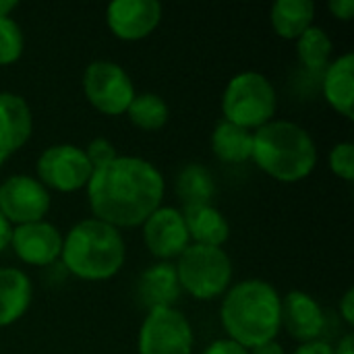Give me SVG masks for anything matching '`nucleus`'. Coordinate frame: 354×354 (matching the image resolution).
<instances>
[{
  "instance_id": "f3484780",
  "label": "nucleus",
  "mask_w": 354,
  "mask_h": 354,
  "mask_svg": "<svg viewBox=\"0 0 354 354\" xmlns=\"http://www.w3.org/2000/svg\"><path fill=\"white\" fill-rule=\"evenodd\" d=\"M183 218L191 245L222 247L230 239V224L226 216L212 203L183 205Z\"/></svg>"
},
{
  "instance_id": "f8f14e48",
  "label": "nucleus",
  "mask_w": 354,
  "mask_h": 354,
  "mask_svg": "<svg viewBox=\"0 0 354 354\" xmlns=\"http://www.w3.org/2000/svg\"><path fill=\"white\" fill-rule=\"evenodd\" d=\"M162 12L158 0H114L106 8V23L118 39L137 41L156 31Z\"/></svg>"
},
{
  "instance_id": "7c9ffc66",
  "label": "nucleus",
  "mask_w": 354,
  "mask_h": 354,
  "mask_svg": "<svg viewBox=\"0 0 354 354\" xmlns=\"http://www.w3.org/2000/svg\"><path fill=\"white\" fill-rule=\"evenodd\" d=\"M292 354H334V346L326 340H313V342H305L301 344Z\"/></svg>"
},
{
  "instance_id": "412c9836",
  "label": "nucleus",
  "mask_w": 354,
  "mask_h": 354,
  "mask_svg": "<svg viewBox=\"0 0 354 354\" xmlns=\"http://www.w3.org/2000/svg\"><path fill=\"white\" fill-rule=\"evenodd\" d=\"M315 19L313 0H278L272 4L270 21L282 39H299Z\"/></svg>"
},
{
  "instance_id": "4be33fe9",
  "label": "nucleus",
  "mask_w": 354,
  "mask_h": 354,
  "mask_svg": "<svg viewBox=\"0 0 354 354\" xmlns=\"http://www.w3.org/2000/svg\"><path fill=\"white\" fill-rule=\"evenodd\" d=\"M174 189H176V195L183 201V205L212 203V199L216 195V180L205 166L187 164L176 174Z\"/></svg>"
},
{
  "instance_id": "aec40b11",
  "label": "nucleus",
  "mask_w": 354,
  "mask_h": 354,
  "mask_svg": "<svg viewBox=\"0 0 354 354\" xmlns=\"http://www.w3.org/2000/svg\"><path fill=\"white\" fill-rule=\"evenodd\" d=\"M212 151L220 162L245 164L253 153V131L236 127L228 120H218L212 133Z\"/></svg>"
},
{
  "instance_id": "a211bd4d",
  "label": "nucleus",
  "mask_w": 354,
  "mask_h": 354,
  "mask_svg": "<svg viewBox=\"0 0 354 354\" xmlns=\"http://www.w3.org/2000/svg\"><path fill=\"white\" fill-rule=\"evenodd\" d=\"M322 89L326 102L344 118L353 120L354 106V54L346 52L332 60L324 71Z\"/></svg>"
},
{
  "instance_id": "c756f323",
  "label": "nucleus",
  "mask_w": 354,
  "mask_h": 354,
  "mask_svg": "<svg viewBox=\"0 0 354 354\" xmlns=\"http://www.w3.org/2000/svg\"><path fill=\"white\" fill-rule=\"evenodd\" d=\"M338 309H340V315H342V319L346 322V326H351V328H353L354 326V290L353 288H348V290L342 295Z\"/></svg>"
},
{
  "instance_id": "6ab92c4d",
  "label": "nucleus",
  "mask_w": 354,
  "mask_h": 354,
  "mask_svg": "<svg viewBox=\"0 0 354 354\" xmlns=\"http://www.w3.org/2000/svg\"><path fill=\"white\" fill-rule=\"evenodd\" d=\"M33 284L19 268H0V328L17 324L29 309Z\"/></svg>"
},
{
  "instance_id": "393cba45",
  "label": "nucleus",
  "mask_w": 354,
  "mask_h": 354,
  "mask_svg": "<svg viewBox=\"0 0 354 354\" xmlns=\"http://www.w3.org/2000/svg\"><path fill=\"white\" fill-rule=\"evenodd\" d=\"M25 35L12 17L0 19V66H8L23 56Z\"/></svg>"
},
{
  "instance_id": "9b49d317",
  "label": "nucleus",
  "mask_w": 354,
  "mask_h": 354,
  "mask_svg": "<svg viewBox=\"0 0 354 354\" xmlns=\"http://www.w3.org/2000/svg\"><path fill=\"white\" fill-rule=\"evenodd\" d=\"M141 226L145 247L160 261L178 259L180 253L191 245L183 212L176 207H158Z\"/></svg>"
},
{
  "instance_id": "1a4fd4ad",
  "label": "nucleus",
  "mask_w": 354,
  "mask_h": 354,
  "mask_svg": "<svg viewBox=\"0 0 354 354\" xmlns=\"http://www.w3.org/2000/svg\"><path fill=\"white\" fill-rule=\"evenodd\" d=\"M37 180L48 191L73 193L85 189L93 168L83 151V147L73 143H58L46 147L35 162Z\"/></svg>"
},
{
  "instance_id": "72a5a7b5",
  "label": "nucleus",
  "mask_w": 354,
  "mask_h": 354,
  "mask_svg": "<svg viewBox=\"0 0 354 354\" xmlns=\"http://www.w3.org/2000/svg\"><path fill=\"white\" fill-rule=\"evenodd\" d=\"M334 354H354V336L353 332L344 334L340 342L334 346Z\"/></svg>"
},
{
  "instance_id": "9d476101",
  "label": "nucleus",
  "mask_w": 354,
  "mask_h": 354,
  "mask_svg": "<svg viewBox=\"0 0 354 354\" xmlns=\"http://www.w3.org/2000/svg\"><path fill=\"white\" fill-rule=\"evenodd\" d=\"M50 191L27 174H12L0 183V214L10 226L41 222L50 212Z\"/></svg>"
},
{
  "instance_id": "5701e85b",
  "label": "nucleus",
  "mask_w": 354,
  "mask_h": 354,
  "mask_svg": "<svg viewBox=\"0 0 354 354\" xmlns=\"http://www.w3.org/2000/svg\"><path fill=\"white\" fill-rule=\"evenodd\" d=\"M332 52H334V41L324 27L311 25L297 39V56L307 71L324 73L332 62Z\"/></svg>"
},
{
  "instance_id": "b1692460",
  "label": "nucleus",
  "mask_w": 354,
  "mask_h": 354,
  "mask_svg": "<svg viewBox=\"0 0 354 354\" xmlns=\"http://www.w3.org/2000/svg\"><path fill=\"white\" fill-rule=\"evenodd\" d=\"M127 116L141 131H160L162 127H166L170 118V108L162 95L145 91L133 97Z\"/></svg>"
},
{
  "instance_id": "f257e3e1",
  "label": "nucleus",
  "mask_w": 354,
  "mask_h": 354,
  "mask_svg": "<svg viewBox=\"0 0 354 354\" xmlns=\"http://www.w3.org/2000/svg\"><path fill=\"white\" fill-rule=\"evenodd\" d=\"M85 189L91 218L120 230L141 226L162 207L166 180L149 160L118 156L114 162L95 168Z\"/></svg>"
},
{
  "instance_id": "20e7f679",
  "label": "nucleus",
  "mask_w": 354,
  "mask_h": 354,
  "mask_svg": "<svg viewBox=\"0 0 354 354\" xmlns=\"http://www.w3.org/2000/svg\"><path fill=\"white\" fill-rule=\"evenodd\" d=\"M251 160L280 183H299L317 166V145L311 133L292 120H272L253 131Z\"/></svg>"
},
{
  "instance_id": "423d86ee",
  "label": "nucleus",
  "mask_w": 354,
  "mask_h": 354,
  "mask_svg": "<svg viewBox=\"0 0 354 354\" xmlns=\"http://www.w3.org/2000/svg\"><path fill=\"white\" fill-rule=\"evenodd\" d=\"M174 268L183 292L197 301L224 297L232 282V261L222 247L189 245Z\"/></svg>"
},
{
  "instance_id": "c9c22d12",
  "label": "nucleus",
  "mask_w": 354,
  "mask_h": 354,
  "mask_svg": "<svg viewBox=\"0 0 354 354\" xmlns=\"http://www.w3.org/2000/svg\"><path fill=\"white\" fill-rule=\"evenodd\" d=\"M8 158H10L8 153H4V151H0V168H2V164H4V162H6Z\"/></svg>"
},
{
  "instance_id": "473e14b6",
  "label": "nucleus",
  "mask_w": 354,
  "mask_h": 354,
  "mask_svg": "<svg viewBox=\"0 0 354 354\" xmlns=\"http://www.w3.org/2000/svg\"><path fill=\"white\" fill-rule=\"evenodd\" d=\"M10 236H12V226H10V222L0 214V253L10 245Z\"/></svg>"
},
{
  "instance_id": "f03ea898",
  "label": "nucleus",
  "mask_w": 354,
  "mask_h": 354,
  "mask_svg": "<svg viewBox=\"0 0 354 354\" xmlns=\"http://www.w3.org/2000/svg\"><path fill=\"white\" fill-rule=\"evenodd\" d=\"M220 322L226 336L247 351L276 340L282 330V297L261 278L230 286L222 299Z\"/></svg>"
},
{
  "instance_id": "2f4dec72",
  "label": "nucleus",
  "mask_w": 354,
  "mask_h": 354,
  "mask_svg": "<svg viewBox=\"0 0 354 354\" xmlns=\"http://www.w3.org/2000/svg\"><path fill=\"white\" fill-rule=\"evenodd\" d=\"M249 354H286V351L278 340H272V342H266V344H259V346L251 348Z\"/></svg>"
},
{
  "instance_id": "39448f33",
  "label": "nucleus",
  "mask_w": 354,
  "mask_h": 354,
  "mask_svg": "<svg viewBox=\"0 0 354 354\" xmlns=\"http://www.w3.org/2000/svg\"><path fill=\"white\" fill-rule=\"evenodd\" d=\"M276 108V87L257 71H243L234 75L222 93V118L247 131H257L272 122Z\"/></svg>"
},
{
  "instance_id": "2eb2a0df",
  "label": "nucleus",
  "mask_w": 354,
  "mask_h": 354,
  "mask_svg": "<svg viewBox=\"0 0 354 354\" xmlns=\"http://www.w3.org/2000/svg\"><path fill=\"white\" fill-rule=\"evenodd\" d=\"M33 131V116L27 100L12 91H0V151L15 153Z\"/></svg>"
},
{
  "instance_id": "0eeeda50",
  "label": "nucleus",
  "mask_w": 354,
  "mask_h": 354,
  "mask_svg": "<svg viewBox=\"0 0 354 354\" xmlns=\"http://www.w3.org/2000/svg\"><path fill=\"white\" fill-rule=\"evenodd\" d=\"M85 100L106 116L127 114L133 97L137 95L129 73L112 60H93L83 71Z\"/></svg>"
},
{
  "instance_id": "bb28decb",
  "label": "nucleus",
  "mask_w": 354,
  "mask_h": 354,
  "mask_svg": "<svg viewBox=\"0 0 354 354\" xmlns=\"http://www.w3.org/2000/svg\"><path fill=\"white\" fill-rule=\"evenodd\" d=\"M83 151H85V156H87L93 170L102 168V166H106V164H110V162H114L118 158V151H116L114 143L110 139H106V137L91 139L87 143V147H83Z\"/></svg>"
},
{
  "instance_id": "a878e982",
  "label": "nucleus",
  "mask_w": 354,
  "mask_h": 354,
  "mask_svg": "<svg viewBox=\"0 0 354 354\" xmlns=\"http://www.w3.org/2000/svg\"><path fill=\"white\" fill-rule=\"evenodd\" d=\"M328 164H330V170L351 183L354 178V145L351 141H342V143H336L328 156Z\"/></svg>"
},
{
  "instance_id": "dca6fc26",
  "label": "nucleus",
  "mask_w": 354,
  "mask_h": 354,
  "mask_svg": "<svg viewBox=\"0 0 354 354\" xmlns=\"http://www.w3.org/2000/svg\"><path fill=\"white\" fill-rule=\"evenodd\" d=\"M137 295L147 311L158 307H176L183 295L176 268L170 261H158L143 270L137 280Z\"/></svg>"
},
{
  "instance_id": "6e6552de",
  "label": "nucleus",
  "mask_w": 354,
  "mask_h": 354,
  "mask_svg": "<svg viewBox=\"0 0 354 354\" xmlns=\"http://www.w3.org/2000/svg\"><path fill=\"white\" fill-rule=\"evenodd\" d=\"M193 326L176 307L149 309L137 336L139 354H193Z\"/></svg>"
},
{
  "instance_id": "cd10ccee",
  "label": "nucleus",
  "mask_w": 354,
  "mask_h": 354,
  "mask_svg": "<svg viewBox=\"0 0 354 354\" xmlns=\"http://www.w3.org/2000/svg\"><path fill=\"white\" fill-rule=\"evenodd\" d=\"M201 354H249V351L230 338H220V340H214Z\"/></svg>"
},
{
  "instance_id": "c85d7f7f",
  "label": "nucleus",
  "mask_w": 354,
  "mask_h": 354,
  "mask_svg": "<svg viewBox=\"0 0 354 354\" xmlns=\"http://www.w3.org/2000/svg\"><path fill=\"white\" fill-rule=\"evenodd\" d=\"M328 8L340 21H351L354 17V0H330Z\"/></svg>"
},
{
  "instance_id": "f704fd0d",
  "label": "nucleus",
  "mask_w": 354,
  "mask_h": 354,
  "mask_svg": "<svg viewBox=\"0 0 354 354\" xmlns=\"http://www.w3.org/2000/svg\"><path fill=\"white\" fill-rule=\"evenodd\" d=\"M19 6L17 0H0V19L10 17V12Z\"/></svg>"
},
{
  "instance_id": "7ed1b4c3",
  "label": "nucleus",
  "mask_w": 354,
  "mask_h": 354,
  "mask_svg": "<svg viewBox=\"0 0 354 354\" xmlns=\"http://www.w3.org/2000/svg\"><path fill=\"white\" fill-rule=\"evenodd\" d=\"M127 259L122 232L106 222L87 218L77 222L62 236V268L85 282H106L114 278Z\"/></svg>"
},
{
  "instance_id": "4468645a",
  "label": "nucleus",
  "mask_w": 354,
  "mask_h": 354,
  "mask_svg": "<svg viewBox=\"0 0 354 354\" xmlns=\"http://www.w3.org/2000/svg\"><path fill=\"white\" fill-rule=\"evenodd\" d=\"M282 328L297 342H313L326 330V315L317 299L305 290H290L282 299Z\"/></svg>"
},
{
  "instance_id": "ddd939ff",
  "label": "nucleus",
  "mask_w": 354,
  "mask_h": 354,
  "mask_svg": "<svg viewBox=\"0 0 354 354\" xmlns=\"http://www.w3.org/2000/svg\"><path fill=\"white\" fill-rule=\"evenodd\" d=\"M8 247L15 251L19 261L27 266L44 268V266H52L60 257L62 234L54 224L46 220L12 226V236Z\"/></svg>"
}]
</instances>
